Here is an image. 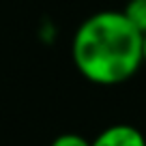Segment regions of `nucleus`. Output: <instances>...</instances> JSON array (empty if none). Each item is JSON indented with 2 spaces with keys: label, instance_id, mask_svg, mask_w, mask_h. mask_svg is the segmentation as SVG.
I'll return each instance as SVG.
<instances>
[{
  "label": "nucleus",
  "instance_id": "obj_1",
  "mask_svg": "<svg viewBox=\"0 0 146 146\" xmlns=\"http://www.w3.org/2000/svg\"><path fill=\"white\" fill-rule=\"evenodd\" d=\"M142 35L123 11H99L78 26L71 58L78 73L97 86L125 84L144 64Z\"/></svg>",
  "mask_w": 146,
  "mask_h": 146
},
{
  "label": "nucleus",
  "instance_id": "obj_2",
  "mask_svg": "<svg viewBox=\"0 0 146 146\" xmlns=\"http://www.w3.org/2000/svg\"><path fill=\"white\" fill-rule=\"evenodd\" d=\"M90 146H146V137L137 127L118 123L105 127L90 142Z\"/></svg>",
  "mask_w": 146,
  "mask_h": 146
},
{
  "label": "nucleus",
  "instance_id": "obj_3",
  "mask_svg": "<svg viewBox=\"0 0 146 146\" xmlns=\"http://www.w3.org/2000/svg\"><path fill=\"white\" fill-rule=\"evenodd\" d=\"M123 13L131 19V24L144 35L146 32V0H129Z\"/></svg>",
  "mask_w": 146,
  "mask_h": 146
},
{
  "label": "nucleus",
  "instance_id": "obj_4",
  "mask_svg": "<svg viewBox=\"0 0 146 146\" xmlns=\"http://www.w3.org/2000/svg\"><path fill=\"white\" fill-rule=\"evenodd\" d=\"M50 146H90V142L80 133H60L58 137L52 140Z\"/></svg>",
  "mask_w": 146,
  "mask_h": 146
},
{
  "label": "nucleus",
  "instance_id": "obj_5",
  "mask_svg": "<svg viewBox=\"0 0 146 146\" xmlns=\"http://www.w3.org/2000/svg\"><path fill=\"white\" fill-rule=\"evenodd\" d=\"M142 54H144V64H146V32H144V39H142Z\"/></svg>",
  "mask_w": 146,
  "mask_h": 146
}]
</instances>
